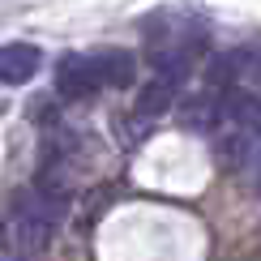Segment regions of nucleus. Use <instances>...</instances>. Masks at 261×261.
<instances>
[{
  "mask_svg": "<svg viewBox=\"0 0 261 261\" xmlns=\"http://www.w3.org/2000/svg\"><path fill=\"white\" fill-rule=\"evenodd\" d=\"M141 43H146V64L150 77H163L171 86H184L189 73L201 64L205 47H210V30L193 13H171L159 9L141 21Z\"/></svg>",
  "mask_w": 261,
  "mask_h": 261,
  "instance_id": "obj_1",
  "label": "nucleus"
},
{
  "mask_svg": "<svg viewBox=\"0 0 261 261\" xmlns=\"http://www.w3.org/2000/svg\"><path fill=\"white\" fill-rule=\"evenodd\" d=\"M176 120L197 137H210V133H223L227 128V103L223 94L214 90H201V94H184L176 99Z\"/></svg>",
  "mask_w": 261,
  "mask_h": 261,
  "instance_id": "obj_2",
  "label": "nucleus"
},
{
  "mask_svg": "<svg viewBox=\"0 0 261 261\" xmlns=\"http://www.w3.org/2000/svg\"><path fill=\"white\" fill-rule=\"evenodd\" d=\"M103 90L99 73L90 64V51H64L60 64H56V94L60 99H73V103H86Z\"/></svg>",
  "mask_w": 261,
  "mask_h": 261,
  "instance_id": "obj_3",
  "label": "nucleus"
},
{
  "mask_svg": "<svg viewBox=\"0 0 261 261\" xmlns=\"http://www.w3.org/2000/svg\"><path fill=\"white\" fill-rule=\"evenodd\" d=\"M214 154L227 171H244V167H261V141L244 128L227 124L223 133H214Z\"/></svg>",
  "mask_w": 261,
  "mask_h": 261,
  "instance_id": "obj_4",
  "label": "nucleus"
},
{
  "mask_svg": "<svg viewBox=\"0 0 261 261\" xmlns=\"http://www.w3.org/2000/svg\"><path fill=\"white\" fill-rule=\"evenodd\" d=\"M90 64H94V73H99V82L112 86V90L133 86V77H137V56L124 51V47H99V51H90Z\"/></svg>",
  "mask_w": 261,
  "mask_h": 261,
  "instance_id": "obj_5",
  "label": "nucleus"
},
{
  "mask_svg": "<svg viewBox=\"0 0 261 261\" xmlns=\"http://www.w3.org/2000/svg\"><path fill=\"white\" fill-rule=\"evenodd\" d=\"M39 47H30V43H5L0 47V86H26L30 77L39 73Z\"/></svg>",
  "mask_w": 261,
  "mask_h": 261,
  "instance_id": "obj_6",
  "label": "nucleus"
},
{
  "mask_svg": "<svg viewBox=\"0 0 261 261\" xmlns=\"http://www.w3.org/2000/svg\"><path fill=\"white\" fill-rule=\"evenodd\" d=\"M180 99V86H171V82H163V77H150L146 86H141V94H137V116H163L167 107H176Z\"/></svg>",
  "mask_w": 261,
  "mask_h": 261,
  "instance_id": "obj_7",
  "label": "nucleus"
},
{
  "mask_svg": "<svg viewBox=\"0 0 261 261\" xmlns=\"http://www.w3.org/2000/svg\"><path fill=\"white\" fill-rule=\"evenodd\" d=\"M0 261H26V257H21V253H17V248L9 244V240H0Z\"/></svg>",
  "mask_w": 261,
  "mask_h": 261,
  "instance_id": "obj_8",
  "label": "nucleus"
},
{
  "mask_svg": "<svg viewBox=\"0 0 261 261\" xmlns=\"http://www.w3.org/2000/svg\"><path fill=\"white\" fill-rule=\"evenodd\" d=\"M0 112H5V99H0Z\"/></svg>",
  "mask_w": 261,
  "mask_h": 261,
  "instance_id": "obj_9",
  "label": "nucleus"
},
{
  "mask_svg": "<svg viewBox=\"0 0 261 261\" xmlns=\"http://www.w3.org/2000/svg\"><path fill=\"white\" fill-rule=\"evenodd\" d=\"M257 189H261V176H257Z\"/></svg>",
  "mask_w": 261,
  "mask_h": 261,
  "instance_id": "obj_10",
  "label": "nucleus"
}]
</instances>
